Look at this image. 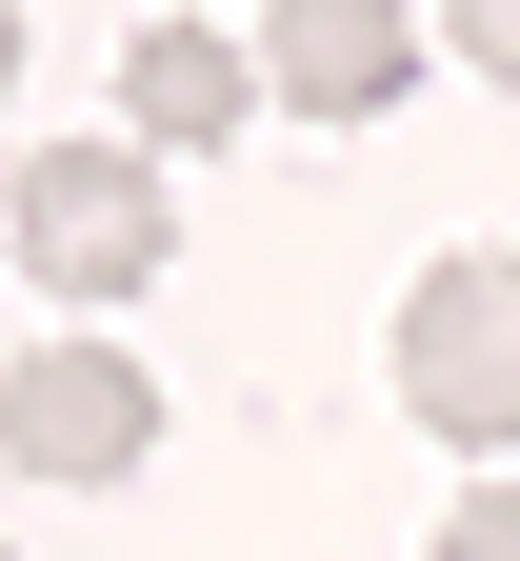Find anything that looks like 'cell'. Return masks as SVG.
Returning <instances> with one entry per match:
<instances>
[{"instance_id": "5", "label": "cell", "mask_w": 520, "mask_h": 561, "mask_svg": "<svg viewBox=\"0 0 520 561\" xmlns=\"http://www.w3.org/2000/svg\"><path fill=\"white\" fill-rule=\"evenodd\" d=\"M120 121H140V161L241 140V121H261V60L220 41V21H140V41H120Z\"/></svg>"}, {"instance_id": "3", "label": "cell", "mask_w": 520, "mask_h": 561, "mask_svg": "<svg viewBox=\"0 0 520 561\" xmlns=\"http://www.w3.org/2000/svg\"><path fill=\"white\" fill-rule=\"evenodd\" d=\"M140 442H161V381L120 362V341H41V362H0V461L21 481H140Z\"/></svg>"}, {"instance_id": "2", "label": "cell", "mask_w": 520, "mask_h": 561, "mask_svg": "<svg viewBox=\"0 0 520 561\" xmlns=\"http://www.w3.org/2000/svg\"><path fill=\"white\" fill-rule=\"evenodd\" d=\"M401 401H420V442H520V261L500 241L401 280Z\"/></svg>"}, {"instance_id": "4", "label": "cell", "mask_w": 520, "mask_h": 561, "mask_svg": "<svg viewBox=\"0 0 520 561\" xmlns=\"http://www.w3.org/2000/svg\"><path fill=\"white\" fill-rule=\"evenodd\" d=\"M261 101L280 121H381L401 81H420V0H261Z\"/></svg>"}, {"instance_id": "1", "label": "cell", "mask_w": 520, "mask_h": 561, "mask_svg": "<svg viewBox=\"0 0 520 561\" xmlns=\"http://www.w3.org/2000/svg\"><path fill=\"white\" fill-rule=\"evenodd\" d=\"M0 261L21 280H60V301H140V280L181 261V201H161V161L140 140H41L21 181H0Z\"/></svg>"}, {"instance_id": "7", "label": "cell", "mask_w": 520, "mask_h": 561, "mask_svg": "<svg viewBox=\"0 0 520 561\" xmlns=\"http://www.w3.org/2000/svg\"><path fill=\"white\" fill-rule=\"evenodd\" d=\"M440 561H520V481H481V502L440 522Z\"/></svg>"}, {"instance_id": "6", "label": "cell", "mask_w": 520, "mask_h": 561, "mask_svg": "<svg viewBox=\"0 0 520 561\" xmlns=\"http://www.w3.org/2000/svg\"><path fill=\"white\" fill-rule=\"evenodd\" d=\"M440 41H461L481 81H520V0H440Z\"/></svg>"}, {"instance_id": "8", "label": "cell", "mask_w": 520, "mask_h": 561, "mask_svg": "<svg viewBox=\"0 0 520 561\" xmlns=\"http://www.w3.org/2000/svg\"><path fill=\"white\" fill-rule=\"evenodd\" d=\"M0 81H21V0H0Z\"/></svg>"}]
</instances>
